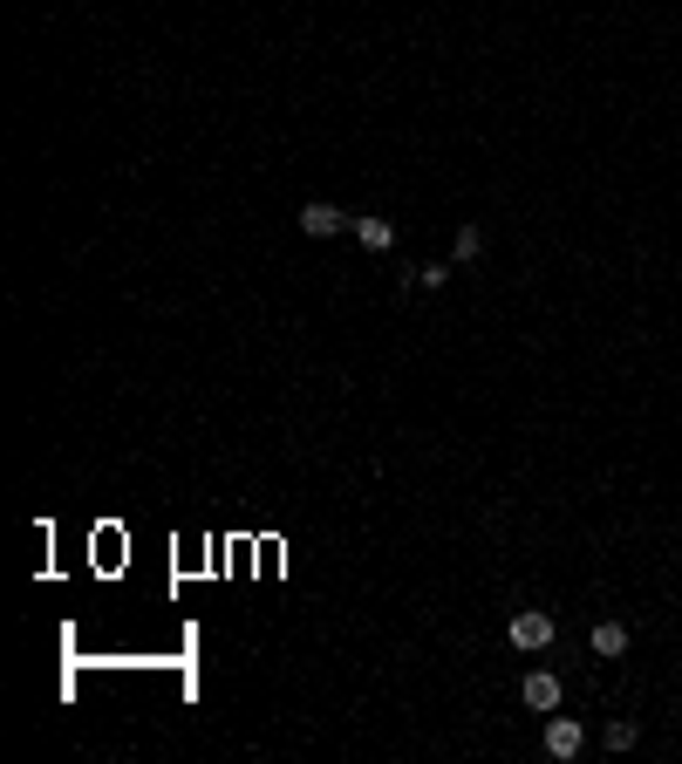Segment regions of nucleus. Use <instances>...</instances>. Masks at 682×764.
Here are the masks:
<instances>
[{
  "label": "nucleus",
  "mask_w": 682,
  "mask_h": 764,
  "mask_svg": "<svg viewBox=\"0 0 682 764\" xmlns=\"http://www.w3.org/2000/svg\"><path fill=\"white\" fill-rule=\"evenodd\" d=\"M635 737H642V730L621 717V724H607V751H635Z\"/></svg>",
  "instance_id": "8"
},
{
  "label": "nucleus",
  "mask_w": 682,
  "mask_h": 764,
  "mask_svg": "<svg viewBox=\"0 0 682 764\" xmlns=\"http://www.w3.org/2000/svg\"><path fill=\"white\" fill-rule=\"evenodd\" d=\"M341 226H355L341 205H321V198H314V205H301V232H307V239H335Z\"/></svg>",
  "instance_id": "1"
},
{
  "label": "nucleus",
  "mask_w": 682,
  "mask_h": 764,
  "mask_svg": "<svg viewBox=\"0 0 682 764\" xmlns=\"http://www.w3.org/2000/svg\"><path fill=\"white\" fill-rule=\"evenodd\" d=\"M546 642H553V614H539V608L512 614V649H546Z\"/></svg>",
  "instance_id": "2"
},
{
  "label": "nucleus",
  "mask_w": 682,
  "mask_h": 764,
  "mask_svg": "<svg viewBox=\"0 0 682 764\" xmlns=\"http://www.w3.org/2000/svg\"><path fill=\"white\" fill-rule=\"evenodd\" d=\"M580 744H587V737H580L573 717H553V724H546V751H553V758H573Z\"/></svg>",
  "instance_id": "4"
},
{
  "label": "nucleus",
  "mask_w": 682,
  "mask_h": 764,
  "mask_svg": "<svg viewBox=\"0 0 682 764\" xmlns=\"http://www.w3.org/2000/svg\"><path fill=\"white\" fill-rule=\"evenodd\" d=\"M355 239H362L369 253H389V246H396V226H389V219H355Z\"/></svg>",
  "instance_id": "5"
},
{
  "label": "nucleus",
  "mask_w": 682,
  "mask_h": 764,
  "mask_svg": "<svg viewBox=\"0 0 682 764\" xmlns=\"http://www.w3.org/2000/svg\"><path fill=\"white\" fill-rule=\"evenodd\" d=\"M485 253V232L478 226H457V260H478Z\"/></svg>",
  "instance_id": "7"
},
{
  "label": "nucleus",
  "mask_w": 682,
  "mask_h": 764,
  "mask_svg": "<svg viewBox=\"0 0 682 764\" xmlns=\"http://www.w3.org/2000/svg\"><path fill=\"white\" fill-rule=\"evenodd\" d=\"M628 649V628H621V621H601V628H594V655H621Z\"/></svg>",
  "instance_id": "6"
},
{
  "label": "nucleus",
  "mask_w": 682,
  "mask_h": 764,
  "mask_svg": "<svg viewBox=\"0 0 682 764\" xmlns=\"http://www.w3.org/2000/svg\"><path fill=\"white\" fill-rule=\"evenodd\" d=\"M519 696H526V710H560V676L532 669L526 683H519Z\"/></svg>",
  "instance_id": "3"
}]
</instances>
